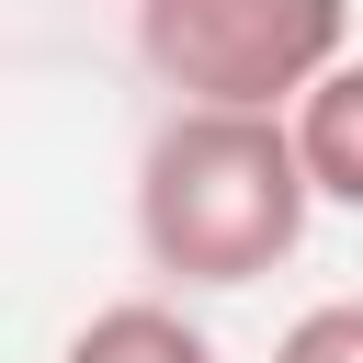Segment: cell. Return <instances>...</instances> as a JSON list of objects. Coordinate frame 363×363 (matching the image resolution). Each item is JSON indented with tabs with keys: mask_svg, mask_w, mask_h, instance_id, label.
<instances>
[{
	"mask_svg": "<svg viewBox=\"0 0 363 363\" xmlns=\"http://www.w3.org/2000/svg\"><path fill=\"white\" fill-rule=\"evenodd\" d=\"M306 147L295 113H238V102H170L147 159H136V238L170 284H261L306 238Z\"/></svg>",
	"mask_w": 363,
	"mask_h": 363,
	"instance_id": "1",
	"label": "cell"
},
{
	"mask_svg": "<svg viewBox=\"0 0 363 363\" xmlns=\"http://www.w3.org/2000/svg\"><path fill=\"white\" fill-rule=\"evenodd\" d=\"M136 57L182 102L295 113L352 57V0H136Z\"/></svg>",
	"mask_w": 363,
	"mask_h": 363,
	"instance_id": "2",
	"label": "cell"
},
{
	"mask_svg": "<svg viewBox=\"0 0 363 363\" xmlns=\"http://www.w3.org/2000/svg\"><path fill=\"white\" fill-rule=\"evenodd\" d=\"M295 147H306L318 204H352V216H363V57H340V68L295 102Z\"/></svg>",
	"mask_w": 363,
	"mask_h": 363,
	"instance_id": "3",
	"label": "cell"
},
{
	"mask_svg": "<svg viewBox=\"0 0 363 363\" xmlns=\"http://www.w3.org/2000/svg\"><path fill=\"white\" fill-rule=\"evenodd\" d=\"M57 363H216V340H204L182 306H159V295H125V306L79 318Z\"/></svg>",
	"mask_w": 363,
	"mask_h": 363,
	"instance_id": "4",
	"label": "cell"
},
{
	"mask_svg": "<svg viewBox=\"0 0 363 363\" xmlns=\"http://www.w3.org/2000/svg\"><path fill=\"white\" fill-rule=\"evenodd\" d=\"M272 363H363V306H306L272 340Z\"/></svg>",
	"mask_w": 363,
	"mask_h": 363,
	"instance_id": "5",
	"label": "cell"
}]
</instances>
